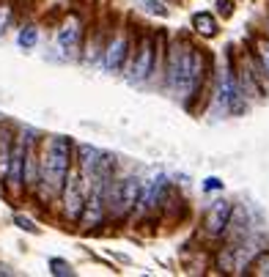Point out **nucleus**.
Returning a JSON list of instances; mask_svg holds the SVG:
<instances>
[{
	"label": "nucleus",
	"mask_w": 269,
	"mask_h": 277,
	"mask_svg": "<svg viewBox=\"0 0 269 277\" xmlns=\"http://www.w3.org/2000/svg\"><path fill=\"white\" fill-rule=\"evenodd\" d=\"M74 168V143L63 134L44 140L42 137V181L33 195L39 200H58L69 170Z\"/></svg>",
	"instance_id": "f257e3e1"
},
{
	"label": "nucleus",
	"mask_w": 269,
	"mask_h": 277,
	"mask_svg": "<svg viewBox=\"0 0 269 277\" xmlns=\"http://www.w3.org/2000/svg\"><path fill=\"white\" fill-rule=\"evenodd\" d=\"M140 192H143V181L140 176L126 173V176H113V179L104 184L102 198L107 206V217L110 220H126L134 209H138Z\"/></svg>",
	"instance_id": "f03ea898"
},
{
	"label": "nucleus",
	"mask_w": 269,
	"mask_h": 277,
	"mask_svg": "<svg viewBox=\"0 0 269 277\" xmlns=\"http://www.w3.org/2000/svg\"><path fill=\"white\" fill-rule=\"evenodd\" d=\"M154 50H157V36L154 33H138L132 41L129 58H126L124 74L129 82H151L154 72Z\"/></svg>",
	"instance_id": "7ed1b4c3"
},
{
	"label": "nucleus",
	"mask_w": 269,
	"mask_h": 277,
	"mask_svg": "<svg viewBox=\"0 0 269 277\" xmlns=\"http://www.w3.org/2000/svg\"><path fill=\"white\" fill-rule=\"evenodd\" d=\"M132 41H134V33L126 22H118L113 25L107 36V44H104V52H102V66L107 72H124L126 66V58H129V50H132Z\"/></svg>",
	"instance_id": "20e7f679"
},
{
	"label": "nucleus",
	"mask_w": 269,
	"mask_h": 277,
	"mask_svg": "<svg viewBox=\"0 0 269 277\" xmlns=\"http://www.w3.org/2000/svg\"><path fill=\"white\" fill-rule=\"evenodd\" d=\"M192 50L195 47L184 39H176L173 44H168V58H165V74H162V85L168 91H179L184 82L187 72H190V61H192Z\"/></svg>",
	"instance_id": "39448f33"
},
{
	"label": "nucleus",
	"mask_w": 269,
	"mask_h": 277,
	"mask_svg": "<svg viewBox=\"0 0 269 277\" xmlns=\"http://www.w3.org/2000/svg\"><path fill=\"white\" fill-rule=\"evenodd\" d=\"M85 22L80 14H66L58 25V33H55V47L63 58H80L83 52V41H85Z\"/></svg>",
	"instance_id": "423d86ee"
},
{
	"label": "nucleus",
	"mask_w": 269,
	"mask_h": 277,
	"mask_svg": "<svg viewBox=\"0 0 269 277\" xmlns=\"http://www.w3.org/2000/svg\"><path fill=\"white\" fill-rule=\"evenodd\" d=\"M231 211H233L231 200H223V198L214 200V203L206 209V214H203L201 231L206 233L209 239H223V233L228 228V220H231Z\"/></svg>",
	"instance_id": "0eeeda50"
},
{
	"label": "nucleus",
	"mask_w": 269,
	"mask_h": 277,
	"mask_svg": "<svg viewBox=\"0 0 269 277\" xmlns=\"http://www.w3.org/2000/svg\"><path fill=\"white\" fill-rule=\"evenodd\" d=\"M113 28L107 22H93L91 31L85 28V41H83V52H80V61L83 63H99L102 61L104 44H107V36Z\"/></svg>",
	"instance_id": "6e6552de"
},
{
	"label": "nucleus",
	"mask_w": 269,
	"mask_h": 277,
	"mask_svg": "<svg viewBox=\"0 0 269 277\" xmlns=\"http://www.w3.org/2000/svg\"><path fill=\"white\" fill-rule=\"evenodd\" d=\"M168 192H171V184H168L165 176H151L149 181H143V192H140V200H138V209L143 211H157L162 209V203H165Z\"/></svg>",
	"instance_id": "1a4fd4ad"
},
{
	"label": "nucleus",
	"mask_w": 269,
	"mask_h": 277,
	"mask_svg": "<svg viewBox=\"0 0 269 277\" xmlns=\"http://www.w3.org/2000/svg\"><path fill=\"white\" fill-rule=\"evenodd\" d=\"M99 157H102V151L93 149V146H85V143L74 146V168H77V173L83 176V181L88 184V190H91L93 170H96V165H99Z\"/></svg>",
	"instance_id": "9d476101"
},
{
	"label": "nucleus",
	"mask_w": 269,
	"mask_h": 277,
	"mask_svg": "<svg viewBox=\"0 0 269 277\" xmlns=\"http://www.w3.org/2000/svg\"><path fill=\"white\" fill-rule=\"evenodd\" d=\"M192 28H195V33H201L203 39L217 36V20H214V14H209V11H198V14L192 17Z\"/></svg>",
	"instance_id": "9b49d317"
},
{
	"label": "nucleus",
	"mask_w": 269,
	"mask_h": 277,
	"mask_svg": "<svg viewBox=\"0 0 269 277\" xmlns=\"http://www.w3.org/2000/svg\"><path fill=\"white\" fill-rule=\"evenodd\" d=\"M250 52H253L255 61H258L269 74V36L266 33L264 36H253V41H250Z\"/></svg>",
	"instance_id": "f8f14e48"
},
{
	"label": "nucleus",
	"mask_w": 269,
	"mask_h": 277,
	"mask_svg": "<svg viewBox=\"0 0 269 277\" xmlns=\"http://www.w3.org/2000/svg\"><path fill=\"white\" fill-rule=\"evenodd\" d=\"M17 41H20L22 50H33V47H36V41H39V28L36 25H22Z\"/></svg>",
	"instance_id": "ddd939ff"
},
{
	"label": "nucleus",
	"mask_w": 269,
	"mask_h": 277,
	"mask_svg": "<svg viewBox=\"0 0 269 277\" xmlns=\"http://www.w3.org/2000/svg\"><path fill=\"white\" fill-rule=\"evenodd\" d=\"M11 17H14V3L11 0H0V36L11 25Z\"/></svg>",
	"instance_id": "4468645a"
},
{
	"label": "nucleus",
	"mask_w": 269,
	"mask_h": 277,
	"mask_svg": "<svg viewBox=\"0 0 269 277\" xmlns=\"http://www.w3.org/2000/svg\"><path fill=\"white\" fill-rule=\"evenodd\" d=\"M146 14H157V17H168V9L160 3V0H134Z\"/></svg>",
	"instance_id": "2eb2a0df"
},
{
	"label": "nucleus",
	"mask_w": 269,
	"mask_h": 277,
	"mask_svg": "<svg viewBox=\"0 0 269 277\" xmlns=\"http://www.w3.org/2000/svg\"><path fill=\"white\" fill-rule=\"evenodd\" d=\"M50 269H52V274H58V277L74 274L72 263H69V261H63V258H52V261H50Z\"/></svg>",
	"instance_id": "dca6fc26"
},
{
	"label": "nucleus",
	"mask_w": 269,
	"mask_h": 277,
	"mask_svg": "<svg viewBox=\"0 0 269 277\" xmlns=\"http://www.w3.org/2000/svg\"><path fill=\"white\" fill-rule=\"evenodd\" d=\"M14 222L22 228V231H28V233H39V225H33V220H28V217H22V214H17Z\"/></svg>",
	"instance_id": "f3484780"
},
{
	"label": "nucleus",
	"mask_w": 269,
	"mask_h": 277,
	"mask_svg": "<svg viewBox=\"0 0 269 277\" xmlns=\"http://www.w3.org/2000/svg\"><path fill=\"white\" fill-rule=\"evenodd\" d=\"M220 187H223V181H220V179H206L203 190H206V192H212V190H220Z\"/></svg>",
	"instance_id": "a211bd4d"
},
{
	"label": "nucleus",
	"mask_w": 269,
	"mask_h": 277,
	"mask_svg": "<svg viewBox=\"0 0 269 277\" xmlns=\"http://www.w3.org/2000/svg\"><path fill=\"white\" fill-rule=\"evenodd\" d=\"M220 14H223V17H228V14H231V11H233V6H231V0H220Z\"/></svg>",
	"instance_id": "6ab92c4d"
}]
</instances>
